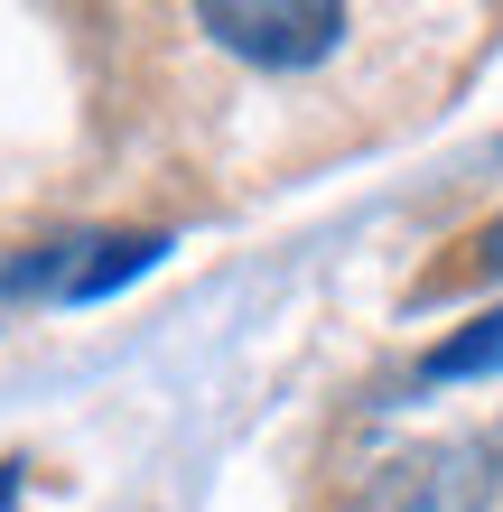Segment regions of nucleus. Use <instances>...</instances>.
<instances>
[{
  "label": "nucleus",
  "mask_w": 503,
  "mask_h": 512,
  "mask_svg": "<svg viewBox=\"0 0 503 512\" xmlns=\"http://www.w3.org/2000/svg\"><path fill=\"white\" fill-rule=\"evenodd\" d=\"M494 494H503V429H476V438H438L392 457L354 494V512H485Z\"/></svg>",
  "instance_id": "f257e3e1"
},
{
  "label": "nucleus",
  "mask_w": 503,
  "mask_h": 512,
  "mask_svg": "<svg viewBox=\"0 0 503 512\" xmlns=\"http://www.w3.org/2000/svg\"><path fill=\"white\" fill-rule=\"evenodd\" d=\"M196 28L233 56H252V66H317V56L345 47V10L336 0H205Z\"/></svg>",
  "instance_id": "f03ea898"
},
{
  "label": "nucleus",
  "mask_w": 503,
  "mask_h": 512,
  "mask_svg": "<svg viewBox=\"0 0 503 512\" xmlns=\"http://www.w3.org/2000/svg\"><path fill=\"white\" fill-rule=\"evenodd\" d=\"M476 373H503V308L476 317L466 336H448V345L429 354V382H476Z\"/></svg>",
  "instance_id": "7ed1b4c3"
},
{
  "label": "nucleus",
  "mask_w": 503,
  "mask_h": 512,
  "mask_svg": "<svg viewBox=\"0 0 503 512\" xmlns=\"http://www.w3.org/2000/svg\"><path fill=\"white\" fill-rule=\"evenodd\" d=\"M19 503V466H0V512H10Z\"/></svg>",
  "instance_id": "20e7f679"
},
{
  "label": "nucleus",
  "mask_w": 503,
  "mask_h": 512,
  "mask_svg": "<svg viewBox=\"0 0 503 512\" xmlns=\"http://www.w3.org/2000/svg\"><path fill=\"white\" fill-rule=\"evenodd\" d=\"M485 270H503V224H494V233H485Z\"/></svg>",
  "instance_id": "39448f33"
}]
</instances>
